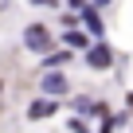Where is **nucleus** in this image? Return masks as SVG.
<instances>
[{"label": "nucleus", "mask_w": 133, "mask_h": 133, "mask_svg": "<svg viewBox=\"0 0 133 133\" xmlns=\"http://www.w3.org/2000/svg\"><path fill=\"white\" fill-rule=\"evenodd\" d=\"M24 47L35 51V55H47V51H51V31H47L43 24H28V31H24Z\"/></svg>", "instance_id": "f257e3e1"}, {"label": "nucleus", "mask_w": 133, "mask_h": 133, "mask_svg": "<svg viewBox=\"0 0 133 133\" xmlns=\"http://www.w3.org/2000/svg\"><path fill=\"white\" fill-rule=\"evenodd\" d=\"M94 4H98V8H102V4H110V0H94Z\"/></svg>", "instance_id": "1a4fd4ad"}, {"label": "nucleus", "mask_w": 133, "mask_h": 133, "mask_svg": "<svg viewBox=\"0 0 133 133\" xmlns=\"http://www.w3.org/2000/svg\"><path fill=\"white\" fill-rule=\"evenodd\" d=\"M86 59H90V66H110V63H114V51H110L106 43H94Z\"/></svg>", "instance_id": "20e7f679"}, {"label": "nucleus", "mask_w": 133, "mask_h": 133, "mask_svg": "<svg viewBox=\"0 0 133 133\" xmlns=\"http://www.w3.org/2000/svg\"><path fill=\"white\" fill-rule=\"evenodd\" d=\"M82 24L94 31V35H102V20H98V4H90V8H82Z\"/></svg>", "instance_id": "39448f33"}, {"label": "nucleus", "mask_w": 133, "mask_h": 133, "mask_svg": "<svg viewBox=\"0 0 133 133\" xmlns=\"http://www.w3.org/2000/svg\"><path fill=\"white\" fill-rule=\"evenodd\" d=\"M63 43H66V47H86V35H78V31H66V35H63Z\"/></svg>", "instance_id": "423d86ee"}, {"label": "nucleus", "mask_w": 133, "mask_h": 133, "mask_svg": "<svg viewBox=\"0 0 133 133\" xmlns=\"http://www.w3.org/2000/svg\"><path fill=\"white\" fill-rule=\"evenodd\" d=\"M0 86H4V82H0Z\"/></svg>", "instance_id": "9d476101"}, {"label": "nucleus", "mask_w": 133, "mask_h": 133, "mask_svg": "<svg viewBox=\"0 0 133 133\" xmlns=\"http://www.w3.org/2000/svg\"><path fill=\"white\" fill-rule=\"evenodd\" d=\"M59 63H66V51H47V66H59Z\"/></svg>", "instance_id": "0eeeda50"}, {"label": "nucleus", "mask_w": 133, "mask_h": 133, "mask_svg": "<svg viewBox=\"0 0 133 133\" xmlns=\"http://www.w3.org/2000/svg\"><path fill=\"white\" fill-rule=\"evenodd\" d=\"M39 82H43V94H66V75H59V71H47Z\"/></svg>", "instance_id": "7ed1b4c3"}, {"label": "nucleus", "mask_w": 133, "mask_h": 133, "mask_svg": "<svg viewBox=\"0 0 133 133\" xmlns=\"http://www.w3.org/2000/svg\"><path fill=\"white\" fill-rule=\"evenodd\" d=\"M55 114V94H47V98H35L31 106H28V117L31 121H39V117H51Z\"/></svg>", "instance_id": "f03ea898"}, {"label": "nucleus", "mask_w": 133, "mask_h": 133, "mask_svg": "<svg viewBox=\"0 0 133 133\" xmlns=\"http://www.w3.org/2000/svg\"><path fill=\"white\" fill-rule=\"evenodd\" d=\"M66 4H71V8H82V4H86V0H66Z\"/></svg>", "instance_id": "6e6552de"}]
</instances>
